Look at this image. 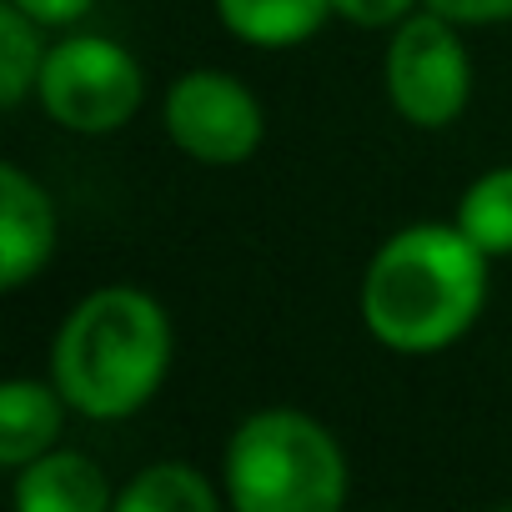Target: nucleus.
I'll return each instance as SVG.
<instances>
[{
  "label": "nucleus",
  "mask_w": 512,
  "mask_h": 512,
  "mask_svg": "<svg viewBox=\"0 0 512 512\" xmlns=\"http://www.w3.org/2000/svg\"><path fill=\"white\" fill-rule=\"evenodd\" d=\"M482 246L462 226L397 231L362 282L367 332L392 352H437L457 342L487 297Z\"/></svg>",
  "instance_id": "nucleus-1"
},
{
  "label": "nucleus",
  "mask_w": 512,
  "mask_h": 512,
  "mask_svg": "<svg viewBox=\"0 0 512 512\" xmlns=\"http://www.w3.org/2000/svg\"><path fill=\"white\" fill-rule=\"evenodd\" d=\"M166 312L136 287L86 297L56 337V387L86 417H131L166 377Z\"/></svg>",
  "instance_id": "nucleus-2"
},
{
  "label": "nucleus",
  "mask_w": 512,
  "mask_h": 512,
  "mask_svg": "<svg viewBox=\"0 0 512 512\" xmlns=\"http://www.w3.org/2000/svg\"><path fill=\"white\" fill-rule=\"evenodd\" d=\"M226 497L241 512H332L347 497L342 447L302 412H256L226 447Z\"/></svg>",
  "instance_id": "nucleus-3"
},
{
  "label": "nucleus",
  "mask_w": 512,
  "mask_h": 512,
  "mask_svg": "<svg viewBox=\"0 0 512 512\" xmlns=\"http://www.w3.org/2000/svg\"><path fill=\"white\" fill-rule=\"evenodd\" d=\"M41 101L51 121L101 136L136 116L141 106V71L136 61L101 36H71L61 41L41 66Z\"/></svg>",
  "instance_id": "nucleus-4"
},
{
  "label": "nucleus",
  "mask_w": 512,
  "mask_h": 512,
  "mask_svg": "<svg viewBox=\"0 0 512 512\" xmlns=\"http://www.w3.org/2000/svg\"><path fill=\"white\" fill-rule=\"evenodd\" d=\"M472 91L467 51L452 36V21L427 11L412 16L387 46V96L412 126H447L462 116Z\"/></svg>",
  "instance_id": "nucleus-5"
},
{
  "label": "nucleus",
  "mask_w": 512,
  "mask_h": 512,
  "mask_svg": "<svg viewBox=\"0 0 512 512\" xmlns=\"http://www.w3.org/2000/svg\"><path fill=\"white\" fill-rule=\"evenodd\" d=\"M166 131L186 156L206 166H236L262 146V111L241 81L221 71H191L166 96Z\"/></svg>",
  "instance_id": "nucleus-6"
},
{
  "label": "nucleus",
  "mask_w": 512,
  "mask_h": 512,
  "mask_svg": "<svg viewBox=\"0 0 512 512\" xmlns=\"http://www.w3.org/2000/svg\"><path fill=\"white\" fill-rule=\"evenodd\" d=\"M56 246V211L46 191L21 171L0 166V287H26Z\"/></svg>",
  "instance_id": "nucleus-7"
},
{
  "label": "nucleus",
  "mask_w": 512,
  "mask_h": 512,
  "mask_svg": "<svg viewBox=\"0 0 512 512\" xmlns=\"http://www.w3.org/2000/svg\"><path fill=\"white\" fill-rule=\"evenodd\" d=\"M16 502L26 512H101L111 502V487L101 467L81 452H41L36 462L21 467Z\"/></svg>",
  "instance_id": "nucleus-8"
},
{
  "label": "nucleus",
  "mask_w": 512,
  "mask_h": 512,
  "mask_svg": "<svg viewBox=\"0 0 512 512\" xmlns=\"http://www.w3.org/2000/svg\"><path fill=\"white\" fill-rule=\"evenodd\" d=\"M216 11L236 41L277 51V46H302L307 36H317L332 0H216Z\"/></svg>",
  "instance_id": "nucleus-9"
},
{
  "label": "nucleus",
  "mask_w": 512,
  "mask_h": 512,
  "mask_svg": "<svg viewBox=\"0 0 512 512\" xmlns=\"http://www.w3.org/2000/svg\"><path fill=\"white\" fill-rule=\"evenodd\" d=\"M61 437V402L41 382H6L0 392V462L26 467Z\"/></svg>",
  "instance_id": "nucleus-10"
},
{
  "label": "nucleus",
  "mask_w": 512,
  "mask_h": 512,
  "mask_svg": "<svg viewBox=\"0 0 512 512\" xmlns=\"http://www.w3.org/2000/svg\"><path fill=\"white\" fill-rule=\"evenodd\" d=\"M457 226L487 256H507L512 251V166L487 171L482 181L467 186V196L457 206Z\"/></svg>",
  "instance_id": "nucleus-11"
},
{
  "label": "nucleus",
  "mask_w": 512,
  "mask_h": 512,
  "mask_svg": "<svg viewBox=\"0 0 512 512\" xmlns=\"http://www.w3.org/2000/svg\"><path fill=\"white\" fill-rule=\"evenodd\" d=\"M126 512H216V492L181 462H161L146 467L126 492H121Z\"/></svg>",
  "instance_id": "nucleus-12"
},
{
  "label": "nucleus",
  "mask_w": 512,
  "mask_h": 512,
  "mask_svg": "<svg viewBox=\"0 0 512 512\" xmlns=\"http://www.w3.org/2000/svg\"><path fill=\"white\" fill-rule=\"evenodd\" d=\"M41 21H31L21 6H11L6 0V11H0V101H6L11 111L26 101L31 86H41V36H36Z\"/></svg>",
  "instance_id": "nucleus-13"
},
{
  "label": "nucleus",
  "mask_w": 512,
  "mask_h": 512,
  "mask_svg": "<svg viewBox=\"0 0 512 512\" xmlns=\"http://www.w3.org/2000/svg\"><path fill=\"white\" fill-rule=\"evenodd\" d=\"M427 6L457 26H482V21H512V0H427Z\"/></svg>",
  "instance_id": "nucleus-14"
},
{
  "label": "nucleus",
  "mask_w": 512,
  "mask_h": 512,
  "mask_svg": "<svg viewBox=\"0 0 512 512\" xmlns=\"http://www.w3.org/2000/svg\"><path fill=\"white\" fill-rule=\"evenodd\" d=\"M407 6L412 0H332V11L357 21V26H392L407 16Z\"/></svg>",
  "instance_id": "nucleus-15"
},
{
  "label": "nucleus",
  "mask_w": 512,
  "mask_h": 512,
  "mask_svg": "<svg viewBox=\"0 0 512 512\" xmlns=\"http://www.w3.org/2000/svg\"><path fill=\"white\" fill-rule=\"evenodd\" d=\"M11 6H21L31 21H41V26H66V21H76L81 11H91V0H11Z\"/></svg>",
  "instance_id": "nucleus-16"
}]
</instances>
